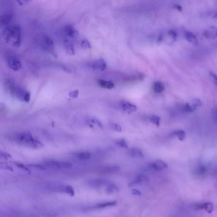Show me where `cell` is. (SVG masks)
Returning <instances> with one entry per match:
<instances>
[{
  "instance_id": "cell-1",
  "label": "cell",
  "mask_w": 217,
  "mask_h": 217,
  "mask_svg": "<svg viewBox=\"0 0 217 217\" xmlns=\"http://www.w3.org/2000/svg\"><path fill=\"white\" fill-rule=\"evenodd\" d=\"M4 36L6 43L15 47L21 44L22 29L20 25H14L8 26L4 29Z\"/></svg>"
},
{
  "instance_id": "cell-2",
  "label": "cell",
  "mask_w": 217,
  "mask_h": 217,
  "mask_svg": "<svg viewBox=\"0 0 217 217\" xmlns=\"http://www.w3.org/2000/svg\"><path fill=\"white\" fill-rule=\"evenodd\" d=\"M6 86L13 97L23 102L27 103L30 101L31 95L29 92L17 85L14 81L7 80L6 82Z\"/></svg>"
},
{
  "instance_id": "cell-3",
  "label": "cell",
  "mask_w": 217,
  "mask_h": 217,
  "mask_svg": "<svg viewBox=\"0 0 217 217\" xmlns=\"http://www.w3.org/2000/svg\"><path fill=\"white\" fill-rule=\"evenodd\" d=\"M14 139L17 143L29 148L39 149L44 147L43 144L34 139L32 134L29 132L17 134L15 136Z\"/></svg>"
},
{
  "instance_id": "cell-4",
  "label": "cell",
  "mask_w": 217,
  "mask_h": 217,
  "mask_svg": "<svg viewBox=\"0 0 217 217\" xmlns=\"http://www.w3.org/2000/svg\"><path fill=\"white\" fill-rule=\"evenodd\" d=\"M6 60L8 66L10 69L15 71L21 69V63L16 56L9 54L6 56Z\"/></svg>"
},
{
  "instance_id": "cell-5",
  "label": "cell",
  "mask_w": 217,
  "mask_h": 217,
  "mask_svg": "<svg viewBox=\"0 0 217 217\" xmlns=\"http://www.w3.org/2000/svg\"><path fill=\"white\" fill-rule=\"evenodd\" d=\"M46 167L55 169H68L72 167L70 163L56 161H48L45 163Z\"/></svg>"
},
{
  "instance_id": "cell-6",
  "label": "cell",
  "mask_w": 217,
  "mask_h": 217,
  "mask_svg": "<svg viewBox=\"0 0 217 217\" xmlns=\"http://www.w3.org/2000/svg\"><path fill=\"white\" fill-rule=\"evenodd\" d=\"M41 42L43 46L45 49L51 53H53L54 44V42L50 36L47 35H43L41 39Z\"/></svg>"
},
{
  "instance_id": "cell-7",
  "label": "cell",
  "mask_w": 217,
  "mask_h": 217,
  "mask_svg": "<svg viewBox=\"0 0 217 217\" xmlns=\"http://www.w3.org/2000/svg\"><path fill=\"white\" fill-rule=\"evenodd\" d=\"M64 35L65 37L69 39H74L77 37L78 35V32L77 30L73 25H66L63 29Z\"/></svg>"
},
{
  "instance_id": "cell-8",
  "label": "cell",
  "mask_w": 217,
  "mask_h": 217,
  "mask_svg": "<svg viewBox=\"0 0 217 217\" xmlns=\"http://www.w3.org/2000/svg\"><path fill=\"white\" fill-rule=\"evenodd\" d=\"M203 36L207 39H215L217 37V27L211 26L204 31Z\"/></svg>"
},
{
  "instance_id": "cell-9",
  "label": "cell",
  "mask_w": 217,
  "mask_h": 217,
  "mask_svg": "<svg viewBox=\"0 0 217 217\" xmlns=\"http://www.w3.org/2000/svg\"><path fill=\"white\" fill-rule=\"evenodd\" d=\"M122 109L128 114L131 113L137 110V107L135 105H132L128 102L123 101L121 103Z\"/></svg>"
},
{
  "instance_id": "cell-10",
  "label": "cell",
  "mask_w": 217,
  "mask_h": 217,
  "mask_svg": "<svg viewBox=\"0 0 217 217\" xmlns=\"http://www.w3.org/2000/svg\"><path fill=\"white\" fill-rule=\"evenodd\" d=\"M151 168L156 171L161 170L164 168H168V165L162 160L158 159L155 162L152 163L150 166Z\"/></svg>"
},
{
  "instance_id": "cell-11",
  "label": "cell",
  "mask_w": 217,
  "mask_h": 217,
  "mask_svg": "<svg viewBox=\"0 0 217 217\" xmlns=\"http://www.w3.org/2000/svg\"><path fill=\"white\" fill-rule=\"evenodd\" d=\"M92 67L93 69L103 71L106 69L107 64L104 59H99L94 62L92 65Z\"/></svg>"
},
{
  "instance_id": "cell-12",
  "label": "cell",
  "mask_w": 217,
  "mask_h": 217,
  "mask_svg": "<svg viewBox=\"0 0 217 217\" xmlns=\"http://www.w3.org/2000/svg\"><path fill=\"white\" fill-rule=\"evenodd\" d=\"M149 182V179L147 176L143 175H139L137 176L136 180L134 182L131 183L128 185V186L131 187L134 185L139 184L141 183H148Z\"/></svg>"
},
{
  "instance_id": "cell-13",
  "label": "cell",
  "mask_w": 217,
  "mask_h": 217,
  "mask_svg": "<svg viewBox=\"0 0 217 217\" xmlns=\"http://www.w3.org/2000/svg\"><path fill=\"white\" fill-rule=\"evenodd\" d=\"M67 185L60 184L59 183H51L50 184L48 187L51 190L58 191V192H66V188Z\"/></svg>"
},
{
  "instance_id": "cell-14",
  "label": "cell",
  "mask_w": 217,
  "mask_h": 217,
  "mask_svg": "<svg viewBox=\"0 0 217 217\" xmlns=\"http://www.w3.org/2000/svg\"><path fill=\"white\" fill-rule=\"evenodd\" d=\"M185 38H186L188 42H190L192 45H195V46L198 45V44H199V42H198V40L196 36H195L194 34L191 32L188 31V32H185Z\"/></svg>"
},
{
  "instance_id": "cell-15",
  "label": "cell",
  "mask_w": 217,
  "mask_h": 217,
  "mask_svg": "<svg viewBox=\"0 0 217 217\" xmlns=\"http://www.w3.org/2000/svg\"><path fill=\"white\" fill-rule=\"evenodd\" d=\"M64 45L67 53L70 55H74L75 51L74 45L70 40L67 38L65 39L64 40Z\"/></svg>"
},
{
  "instance_id": "cell-16",
  "label": "cell",
  "mask_w": 217,
  "mask_h": 217,
  "mask_svg": "<svg viewBox=\"0 0 217 217\" xmlns=\"http://www.w3.org/2000/svg\"><path fill=\"white\" fill-rule=\"evenodd\" d=\"M13 15L11 13H6L1 16L0 24L1 26L7 25L10 23L13 18Z\"/></svg>"
},
{
  "instance_id": "cell-17",
  "label": "cell",
  "mask_w": 217,
  "mask_h": 217,
  "mask_svg": "<svg viewBox=\"0 0 217 217\" xmlns=\"http://www.w3.org/2000/svg\"><path fill=\"white\" fill-rule=\"evenodd\" d=\"M128 153L131 156L134 158H143L144 157L142 151L139 148H132L129 150Z\"/></svg>"
},
{
  "instance_id": "cell-18",
  "label": "cell",
  "mask_w": 217,
  "mask_h": 217,
  "mask_svg": "<svg viewBox=\"0 0 217 217\" xmlns=\"http://www.w3.org/2000/svg\"><path fill=\"white\" fill-rule=\"evenodd\" d=\"M98 83L101 87L106 89H112L114 87V84L110 81L100 79L98 81Z\"/></svg>"
},
{
  "instance_id": "cell-19",
  "label": "cell",
  "mask_w": 217,
  "mask_h": 217,
  "mask_svg": "<svg viewBox=\"0 0 217 217\" xmlns=\"http://www.w3.org/2000/svg\"><path fill=\"white\" fill-rule=\"evenodd\" d=\"M170 135H171V137L177 136L179 140H181V141H183L185 138L186 134L184 131L180 129V130L174 131L172 132Z\"/></svg>"
},
{
  "instance_id": "cell-20",
  "label": "cell",
  "mask_w": 217,
  "mask_h": 217,
  "mask_svg": "<svg viewBox=\"0 0 217 217\" xmlns=\"http://www.w3.org/2000/svg\"><path fill=\"white\" fill-rule=\"evenodd\" d=\"M154 91L156 93H160L162 92L165 90L164 85L159 81H157L154 83L153 85Z\"/></svg>"
},
{
  "instance_id": "cell-21",
  "label": "cell",
  "mask_w": 217,
  "mask_h": 217,
  "mask_svg": "<svg viewBox=\"0 0 217 217\" xmlns=\"http://www.w3.org/2000/svg\"><path fill=\"white\" fill-rule=\"evenodd\" d=\"M117 204V202L116 201H108L103 203L99 204L97 205L95 208L96 209H102L108 207L115 206Z\"/></svg>"
},
{
  "instance_id": "cell-22",
  "label": "cell",
  "mask_w": 217,
  "mask_h": 217,
  "mask_svg": "<svg viewBox=\"0 0 217 217\" xmlns=\"http://www.w3.org/2000/svg\"><path fill=\"white\" fill-rule=\"evenodd\" d=\"M192 111H195L198 107H201L202 106V102L200 99L198 98H195L192 100V104L190 105Z\"/></svg>"
},
{
  "instance_id": "cell-23",
  "label": "cell",
  "mask_w": 217,
  "mask_h": 217,
  "mask_svg": "<svg viewBox=\"0 0 217 217\" xmlns=\"http://www.w3.org/2000/svg\"><path fill=\"white\" fill-rule=\"evenodd\" d=\"M76 157L80 160H88L90 158V154L87 152H80L77 154Z\"/></svg>"
},
{
  "instance_id": "cell-24",
  "label": "cell",
  "mask_w": 217,
  "mask_h": 217,
  "mask_svg": "<svg viewBox=\"0 0 217 217\" xmlns=\"http://www.w3.org/2000/svg\"><path fill=\"white\" fill-rule=\"evenodd\" d=\"M119 191V189L118 187L114 185H111L107 187L106 189V192L107 194H112L115 192H118Z\"/></svg>"
},
{
  "instance_id": "cell-25",
  "label": "cell",
  "mask_w": 217,
  "mask_h": 217,
  "mask_svg": "<svg viewBox=\"0 0 217 217\" xmlns=\"http://www.w3.org/2000/svg\"><path fill=\"white\" fill-rule=\"evenodd\" d=\"M160 117L156 116H150L149 118V121L150 122L152 123L154 125H156L157 127H159L160 124Z\"/></svg>"
},
{
  "instance_id": "cell-26",
  "label": "cell",
  "mask_w": 217,
  "mask_h": 217,
  "mask_svg": "<svg viewBox=\"0 0 217 217\" xmlns=\"http://www.w3.org/2000/svg\"><path fill=\"white\" fill-rule=\"evenodd\" d=\"M107 181L104 179H96L92 181V184L96 187L101 186L107 184Z\"/></svg>"
},
{
  "instance_id": "cell-27",
  "label": "cell",
  "mask_w": 217,
  "mask_h": 217,
  "mask_svg": "<svg viewBox=\"0 0 217 217\" xmlns=\"http://www.w3.org/2000/svg\"><path fill=\"white\" fill-rule=\"evenodd\" d=\"M204 210H205L208 213H212L214 210V206L212 203H205L204 204Z\"/></svg>"
},
{
  "instance_id": "cell-28",
  "label": "cell",
  "mask_w": 217,
  "mask_h": 217,
  "mask_svg": "<svg viewBox=\"0 0 217 217\" xmlns=\"http://www.w3.org/2000/svg\"><path fill=\"white\" fill-rule=\"evenodd\" d=\"M116 144L118 145L119 147H122L125 148H128V146L127 145V142L124 139H122L120 140H118L116 143Z\"/></svg>"
},
{
  "instance_id": "cell-29",
  "label": "cell",
  "mask_w": 217,
  "mask_h": 217,
  "mask_svg": "<svg viewBox=\"0 0 217 217\" xmlns=\"http://www.w3.org/2000/svg\"><path fill=\"white\" fill-rule=\"evenodd\" d=\"M29 166L40 170H44L46 169V167L45 166L42 165L31 164L29 165Z\"/></svg>"
},
{
  "instance_id": "cell-30",
  "label": "cell",
  "mask_w": 217,
  "mask_h": 217,
  "mask_svg": "<svg viewBox=\"0 0 217 217\" xmlns=\"http://www.w3.org/2000/svg\"><path fill=\"white\" fill-rule=\"evenodd\" d=\"M81 46L83 48H87V49H89L91 48L90 43L89 41L86 39L83 40L82 41L81 43Z\"/></svg>"
},
{
  "instance_id": "cell-31",
  "label": "cell",
  "mask_w": 217,
  "mask_h": 217,
  "mask_svg": "<svg viewBox=\"0 0 217 217\" xmlns=\"http://www.w3.org/2000/svg\"><path fill=\"white\" fill-rule=\"evenodd\" d=\"M65 193L69 195L70 196H74V195H75V191H74V189L72 187L67 185Z\"/></svg>"
},
{
  "instance_id": "cell-32",
  "label": "cell",
  "mask_w": 217,
  "mask_h": 217,
  "mask_svg": "<svg viewBox=\"0 0 217 217\" xmlns=\"http://www.w3.org/2000/svg\"><path fill=\"white\" fill-rule=\"evenodd\" d=\"M112 128L113 130L118 132H120L122 131V128L120 125L116 124H113L111 125Z\"/></svg>"
},
{
  "instance_id": "cell-33",
  "label": "cell",
  "mask_w": 217,
  "mask_h": 217,
  "mask_svg": "<svg viewBox=\"0 0 217 217\" xmlns=\"http://www.w3.org/2000/svg\"><path fill=\"white\" fill-rule=\"evenodd\" d=\"M78 94H79V91L78 90H74L69 93V96L71 98H77L78 97Z\"/></svg>"
},
{
  "instance_id": "cell-34",
  "label": "cell",
  "mask_w": 217,
  "mask_h": 217,
  "mask_svg": "<svg viewBox=\"0 0 217 217\" xmlns=\"http://www.w3.org/2000/svg\"><path fill=\"white\" fill-rule=\"evenodd\" d=\"M168 34L172 38L173 41H175L177 37V34L176 32L173 30H170L168 32Z\"/></svg>"
},
{
  "instance_id": "cell-35",
  "label": "cell",
  "mask_w": 217,
  "mask_h": 217,
  "mask_svg": "<svg viewBox=\"0 0 217 217\" xmlns=\"http://www.w3.org/2000/svg\"><path fill=\"white\" fill-rule=\"evenodd\" d=\"M15 165H16L17 167H19V168H21V169H23V170H25V171H26V172L29 173H30V171L29 169L27 167L25 166H24V165L22 164L19 163H15Z\"/></svg>"
},
{
  "instance_id": "cell-36",
  "label": "cell",
  "mask_w": 217,
  "mask_h": 217,
  "mask_svg": "<svg viewBox=\"0 0 217 217\" xmlns=\"http://www.w3.org/2000/svg\"><path fill=\"white\" fill-rule=\"evenodd\" d=\"M193 207L196 210L204 209V204H193Z\"/></svg>"
},
{
  "instance_id": "cell-37",
  "label": "cell",
  "mask_w": 217,
  "mask_h": 217,
  "mask_svg": "<svg viewBox=\"0 0 217 217\" xmlns=\"http://www.w3.org/2000/svg\"><path fill=\"white\" fill-rule=\"evenodd\" d=\"M184 109L185 111L187 112H192L191 106H190V104L188 103H187L185 104Z\"/></svg>"
},
{
  "instance_id": "cell-38",
  "label": "cell",
  "mask_w": 217,
  "mask_h": 217,
  "mask_svg": "<svg viewBox=\"0 0 217 217\" xmlns=\"http://www.w3.org/2000/svg\"><path fill=\"white\" fill-rule=\"evenodd\" d=\"M91 122L97 125L98 127H100V128H103L102 124L101 123V122L99 121V120H98L96 119H93L92 120Z\"/></svg>"
},
{
  "instance_id": "cell-39",
  "label": "cell",
  "mask_w": 217,
  "mask_h": 217,
  "mask_svg": "<svg viewBox=\"0 0 217 217\" xmlns=\"http://www.w3.org/2000/svg\"><path fill=\"white\" fill-rule=\"evenodd\" d=\"M1 158H3L4 159H8V158H10L11 155H10L9 154L6 153L4 152H1Z\"/></svg>"
},
{
  "instance_id": "cell-40",
  "label": "cell",
  "mask_w": 217,
  "mask_h": 217,
  "mask_svg": "<svg viewBox=\"0 0 217 217\" xmlns=\"http://www.w3.org/2000/svg\"><path fill=\"white\" fill-rule=\"evenodd\" d=\"M210 76H212V78H213L214 80L215 84L217 86V76L216 74H215L214 73L211 72H210Z\"/></svg>"
},
{
  "instance_id": "cell-41",
  "label": "cell",
  "mask_w": 217,
  "mask_h": 217,
  "mask_svg": "<svg viewBox=\"0 0 217 217\" xmlns=\"http://www.w3.org/2000/svg\"><path fill=\"white\" fill-rule=\"evenodd\" d=\"M132 193L135 195L140 196L141 195V192L137 189H133L132 191Z\"/></svg>"
},
{
  "instance_id": "cell-42",
  "label": "cell",
  "mask_w": 217,
  "mask_h": 217,
  "mask_svg": "<svg viewBox=\"0 0 217 217\" xmlns=\"http://www.w3.org/2000/svg\"><path fill=\"white\" fill-rule=\"evenodd\" d=\"M163 39V36L162 35H160L158 37V43H161Z\"/></svg>"
},
{
  "instance_id": "cell-43",
  "label": "cell",
  "mask_w": 217,
  "mask_h": 217,
  "mask_svg": "<svg viewBox=\"0 0 217 217\" xmlns=\"http://www.w3.org/2000/svg\"><path fill=\"white\" fill-rule=\"evenodd\" d=\"M17 1H18V3H19L20 4H23V2H27L28 1H29V0H17Z\"/></svg>"
},
{
  "instance_id": "cell-44",
  "label": "cell",
  "mask_w": 217,
  "mask_h": 217,
  "mask_svg": "<svg viewBox=\"0 0 217 217\" xmlns=\"http://www.w3.org/2000/svg\"><path fill=\"white\" fill-rule=\"evenodd\" d=\"M176 8L177 9V10H178L179 11H181L182 10V8H181V6H180L179 5H177L176 6Z\"/></svg>"
},
{
  "instance_id": "cell-45",
  "label": "cell",
  "mask_w": 217,
  "mask_h": 217,
  "mask_svg": "<svg viewBox=\"0 0 217 217\" xmlns=\"http://www.w3.org/2000/svg\"><path fill=\"white\" fill-rule=\"evenodd\" d=\"M214 18H216L217 19V12L215 13V15L214 16Z\"/></svg>"
}]
</instances>
